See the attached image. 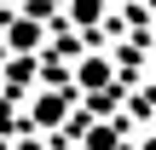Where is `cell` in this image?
I'll return each instance as SVG.
<instances>
[{"label": "cell", "instance_id": "cell-1", "mask_svg": "<svg viewBox=\"0 0 156 150\" xmlns=\"http://www.w3.org/2000/svg\"><path fill=\"white\" fill-rule=\"evenodd\" d=\"M64 110H69V92H41V98L29 104L35 127H58V121H64Z\"/></svg>", "mask_w": 156, "mask_h": 150}, {"label": "cell", "instance_id": "cell-2", "mask_svg": "<svg viewBox=\"0 0 156 150\" xmlns=\"http://www.w3.org/2000/svg\"><path fill=\"white\" fill-rule=\"evenodd\" d=\"M75 81H81L87 92H104V87H110V64H104V58H87V64L75 69Z\"/></svg>", "mask_w": 156, "mask_h": 150}, {"label": "cell", "instance_id": "cell-3", "mask_svg": "<svg viewBox=\"0 0 156 150\" xmlns=\"http://www.w3.org/2000/svg\"><path fill=\"white\" fill-rule=\"evenodd\" d=\"M12 46H17V52L41 46V23H29V17H23V23H12Z\"/></svg>", "mask_w": 156, "mask_h": 150}, {"label": "cell", "instance_id": "cell-4", "mask_svg": "<svg viewBox=\"0 0 156 150\" xmlns=\"http://www.w3.org/2000/svg\"><path fill=\"white\" fill-rule=\"evenodd\" d=\"M98 12H104V0H75V23H93Z\"/></svg>", "mask_w": 156, "mask_h": 150}]
</instances>
